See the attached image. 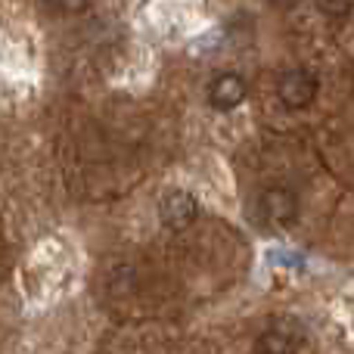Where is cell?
Wrapping results in <instances>:
<instances>
[{
	"label": "cell",
	"mask_w": 354,
	"mask_h": 354,
	"mask_svg": "<svg viewBox=\"0 0 354 354\" xmlns=\"http://www.w3.org/2000/svg\"><path fill=\"white\" fill-rule=\"evenodd\" d=\"M317 91H320V81L311 68L295 66L280 72V78H277V97H280V103L286 109H308L317 100Z\"/></svg>",
	"instance_id": "1"
},
{
	"label": "cell",
	"mask_w": 354,
	"mask_h": 354,
	"mask_svg": "<svg viewBox=\"0 0 354 354\" xmlns=\"http://www.w3.org/2000/svg\"><path fill=\"white\" fill-rule=\"evenodd\" d=\"M159 218L168 230H187L199 218V202H196V196L189 189L174 187L159 199Z\"/></svg>",
	"instance_id": "2"
},
{
	"label": "cell",
	"mask_w": 354,
	"mask_h": 354,
	"mask_svg": "<svg viewBox=\"0 0 354 354\" xmlns=\"http://www.w3.org/2000/svg\"><path fill=\"white\" fill-rule=\"evenodd\" d=\"M305 342V330L295 320H274L268 330L258 336V354H295Z\"/></svg>",
	"instance_id": "3"
},
{
	"label": "cell",
	"mask_w": 354,
	"mask_h": 354,
	"mask_svg": "<svg viewBox=\"0 0 354 354\" xmlns=\"http://www.w3.org/2000/svg\"><path fill=\"white\" fill-rule=\"evenodd\" d=\"M245 93H249V84H245L243 75L221 72V75H214L212 84H208V103L218 112H233L245 103Z\"/></svg>",
	"instance_id": "4"
},
{
	"label": "cell",
	"mask_w": 354,
	"mask_h": 354,
	"mask_svg": "<svg viewBox=\"0 0 354 354\" xmlns=\"http://www.w3.org/2000/svg\"><path fill=\"white\" fill-rule=\"evenodd\" d=\"M258 212H261V218L270 221V224H292L295 214H299V199H295V193L286 187H270V189H264L261 199H258Z\"/></svg>",
	"instance_id": "5"
},
{
	"label": "cell",
	"mask_w": 354,
	"mask_h": 354,
	"mask_svg": "<svg viewBox=\"0 0 354 354\" xmlns=\"http://www.w3.org/2000/svg\"><path fill=\"white\" fill-rule=\"evenodd\" d=\"M44 6L56 16H72V12H84L91 0H44Z\"/></svg>",
	"instance_id": "6"
},
{
	"label": "cell",
	"mask_w": 354,
	"mask_h": 354,
	"mask_svg": "<svg viewBox=\"0 0 354 354\" xmlns=\"http://www.w3.org/2000/svg\"><path fill=\"white\" fill-rule=\"evenodd\" d=\"M317 3L330 19H345L354 12V0H317Z\"/></svg>",
	"instance_id": "7"
},
{
	"label": "cell",
	"mask_w": 354,
	"mask_h": 354,
	"mask_svg": "<svg viewBox=\"0 0 354 354\" xmlns=\"http://www.w3.org/2000/svg\"><path fill=\"white\" fill-rule=\"evenodd\" d=\"M270 3H274L277 10H292V6H299L301 0H270Z\"/></svg>",
	"instance_id": "8"
}]
</instances>
